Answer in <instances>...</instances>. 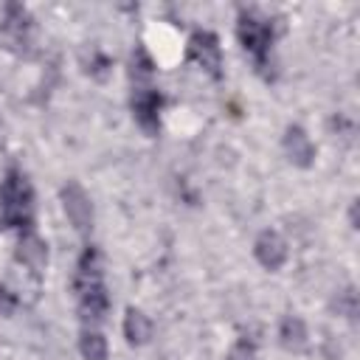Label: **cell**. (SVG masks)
I'll use <instances>...</instances> for the list:
<instances>
[{
	"label": "cell",
	"instance_id": "obj_3",
	"mask_svg": "<svg viewBox=\"0 0 360 360\" xmlns=\"http://www.w3.org/2000/svg\"><path fill=\"white\" fill-rule=\"evenodd\" d=\"M236 37H239L242 48L256 59V65L264 68L267 56H270V45H273V25H270V20L259 17L256 11H239Z\"/></svg>",
	"mask_w": 360,
	"mask_h": 360
},
{
	"label": "cell",
	"instance_id": "obj_13",
	"mask_svg": "<svg viewBox=\"0 0 360 360\" xmlns=\"http://www.w3.org/2000/svg\"><path fill=\"white\" fill-rule=\"evenodd\" d=\"M79 352L84 360H107V340L96 329H84L79 338Z\"/></svg>",
	"mask_w": 360,
	"mask_h": 360
},
{
	"label": "cell",
	"instance_id": "obj_10",
	"mask_svg": "<svg viewBox=\"0 0 360 360\" xmlns=\"http://www.w3.org/2000/svg\"><path fill=\"white\" fill-rule=\"evenodd\" d=\"M17 262L22 267H28L31 273H42L45 264H48V245L37 233L25 231L20 236V245H17Z\"/></svg>",
	"mask_w": 360,
	"mask_h": 360
},
{
	"label": "cell",
	"instance_id": "obj_9",
	"mask_svg": "<svg viewBox=\"0 0 360 360\" xmlns=\"http://www.w3.org/2000/svg\"><path fill=\"white\" fill-rule=\"evenodd\" d=\"M284 152H287V158H290L295 166H301V169H307V166L315 160V146H312L307 129L298 127V124H290V127L284 129Z\"/></svg>",
	"mask_w": 360,
	"mask_h": 360
},
{
	"label": "cell",
	"instance_id": "obj_6",
	"mask_svg": "<svg viewBox=\"0 0 360 360\" xmlns=\"http://www.w3.org/2000/svg\"><path fill=\"white\" fill-rule=\"evenodd\" d=\"M3 37L8 39L11 48H25L31 42V31H34V20L28 14L25 6L20 3H8L3 8V22H0Z\"/></svg>",
	"mask_w": 360,
	"mask_h": 360
},
{
	"label": "cell",
	"instance_id": "obj_11",
	"mask_svg": "<svg viewBox=\"0 0 360 360\" xmlns=\"http://www.w3.org/2000/svg\"><path fill=\"white\" fill-rule=\"evenodd\" d=\"M124 338H127L132 346H143V343L152 338V321H149L141 309H135V307H129V309L124 312Z\"/></svg>",
	"mask_w": 360,
	"mask_h": 360
},
{
	"label": "cell",
	"instance_id": "obj_15",
	"mask_svg": "<svg viewBox=\"0 0 360 360\" xmlns=\"http://www.w3.org/2000/svg\"><path fill=\"white\" fill-rule=\"evenodd\" d=\"M228 360H256V346L250 340H236L233 349L228 352Z\"/></svg>",
	"mask_w": 360,
	"mask_h": 360
},
{
	"label": "cell",
	"instance_id": "obj_12",
	"mask_svg": "<svg viewBox=\"0 0 360 360\" xmlns=\"http://www.w3.org/2000/svg\"><path fill=\"white\" fill-rule=\"evenodd\" d=\"M278 338H281V346L290 349V352H301L307 346V326L301 318L295 315H284L281 318V326H278Z\"/></svg>",
	"mask_w": 360,
	"mask_h": 360
},
{
	"label": "cell",
	"instance_id": "obj_17",
	"mask_svg": "<svg viewBox=\"0 0 360 360\" xmlns=\"http://www.w3.org/2000/svg\"><path fill=\"white\" fill-rule=\"evenodd\" d=\"M17 309V295L0 284V315H11Z\"/></svg>",
	"mask_w": 360,
	"mask_h": 360
},
{
	"label": "cell",
	"instance_id": "obj_2",
	"mask_svg": "<svg viewBox=\"0 0 360 360\" xmlns=\"http://www.w3.org/2000/svg\"><path fill=\"white\" fill-rule=\"evenodd\" d=\"M0 225L20 231L34 225V188L20 169H8L0 183Z\"/></svg>",
	"mask_w": 360,
	"mask_h": 360
},
{
	"label": "cell",
	"instance_id": "obj_8",
	"mask_svg": "<svg viewBox=\"0 0 360 360\" xmlns=\"http://www.w3.org/2000/svg\"><path fill=\"white\" fill-rule=\"evenodd\" d=\"M253 253H256V259H259L262 267L278 270V267L287 262V242H284L276 231H262V233L256 236Z\"/></svg>",
	"mask_w": 360,
	"mask_h": 360
},
{
	"label": "cell",
	"instance_id": "obj_5",
	"mask_svg": "<svg viewBox=\"0 0 360 360\" xmlns=\"http://www.w3.org/2000/svg\"><path fill=\"white\" fill-rule=\"evenodd\" d=\"M163 93L160 90H155V87H138L135 93H132V115H135V121H138V127L143 129V132H158V127H160V110H163Z\"/></svg>",
	"mask_w": 360,
	"mask_h": 360
},
{
	"label": "cell",
	"instance_id": "obj_1",
	"mask_svg": "<svg viewBox=\"0 0 360 360\" xmlns=\"http://www.w3.org/2000/svg\"><path fill=\"white\" fill-rule=\"evenodd\" d=\"M73 290L79 298V312L84 321H101L110 309V292L104 284V273H101V253L98 248L87 245L79 256L76 264V276H73Z\"/></svg>",
	"mask_w": 360,
	"mask_h": 360
},
{
	"label": "cell",
	"instance_id": "obj_16",
	"mask_svg": "<svg viewBox=\"0 0 360 360\" xmlns=\"http://www.w3.org/2000/svg\"><path fill=\"white\" fill-rule=\"evenodd\" d=\"M338 309H343L346 318H354V315H357V295H354V287H346V290L340 292Z\"/></svg>",
	"mask_w": 360,
	"mask_h": 360
},
{
	"label": "cell",
	"instance_id": "obj_7",
	"mask_svg": "<svg viewBox=\"0 0 360 360\" xmlns=\"http://www.w3.org/2000/svg\"><path fill=\"white\" fill-rule=\"evenodd\" d=\"M62 205H65V214L79 233H87L93 228V205H90V197L84 194V188L79 183L62 186Z\"/></svg>",
	"mask_w": 360,
	"mask_h": 360
},
{
	"label": "cell",
	"instance_id": "obj_4",
	"mask_svg": "<svg viewBox=\"0 0 360 360\" xmlns=\"http://www.w3.org/2000/svg\"><path fill=\"white\" fill-rule=\"evenodd\" d=\"M188 59L197 62L214 79H219L222 76V48H219L217 34H211V31H194L191 39H188Z\"/></svg>",
	"mask_w": 360,
	"mask_h": 360
},
{
	"label": "cell",
	"instance_id": "obj_14",
	"mask_svg": "<svg viewBox=\"0 0 360 360\" xmlns=\"http://www.w3.org/2000/svg\"><path fill=\"white\" fill-rule=\"evenodd\" d=\"M152 59H149V53L143 51V48H135V53H132V79H149L152 76Z\"/></svg>",
	"mask_w": 360,
	"mask_h": 360
}]
</instances>
